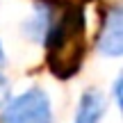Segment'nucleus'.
Here are the masks:
<instances>
[{"label":"nucleus","instance_id":"423d86ee","mask_svg":"<svg viewBox=\"0 0 123 123\" xmlns=\"http://www.w3.org/2000/svg\"><path fill=\"white\" fill-rule=\"evenodd\" d=\"M0 62H2V43H0Z\"/></svg>","mask_w":123,"mask_h":123},{"label":"nucleus","instance_id":"39448f33","mask_svg":"<svg viewBox=\"0 0 123 123\" xmlns=\"http://www.w3.org/2000/svg\"><path fill=\"white\" fill-rule=\"evenodd\" d=\"M9 96H12V87H9L7 78H2V75H0V107H5V105H7Z\"/></svg>","mask_w":123,"mask_h":123},{"label":"nucleus","instance_id":"f257e3e1","mask_svg":"<svg viewBox=\"0 0 123 123\" xmlns=\"http://www.w3.org/2000/svg\"><path fill=\"white\" fill-rule=\"evenodd\" d=\"M46 62L55 78L68 80L80 71L87 55V18L75 5H66L59 14L50 9L43 30Z\"/></svg>","mask_w":123,"mask_h":123},{"label":"nucleus","instance_id":"7ed1b4c3","mask_svg":"<svg viewBox=\"0 0 123 123\" xmlns=\"http://www.w3.org/2000/svg\"><path fill=\"white\" fill-rule=\"evenodd\" d=\"M98 50L107 57H119L123 53V14L119 7L110 9L98 37Z\"/></svg>","mask_w":123,"mask_h":123},{"label":"nucleus","instance_id":"f03ea898","mask_svg":"<svg viewBox=\"0 0 123 123\" xmlns=\"http://www.w3.org/2000/svg\"><path fill=\"white\" fill-rule=\"evenodd\" d=\"M0 123H53L48 93L39 87H32L14 100H7Z\"/></svg>","mask_w":123,"mask_h":123},{"label":"nucleus","instance_id":"20e7f679","mask_svg":"<svg viewBox=\"0 0 123 123\" xmlns=\"http://www.w3.org/2000/svg\"><path fill=\"white\" fill-rule=\"evenodd\" d=\"M105 98L98 89H89L82 93L80 98V107H78V121L75 123H98L105 114Z\"/></svg>","mask_w":123,"mask_h":123}]
</instances>
